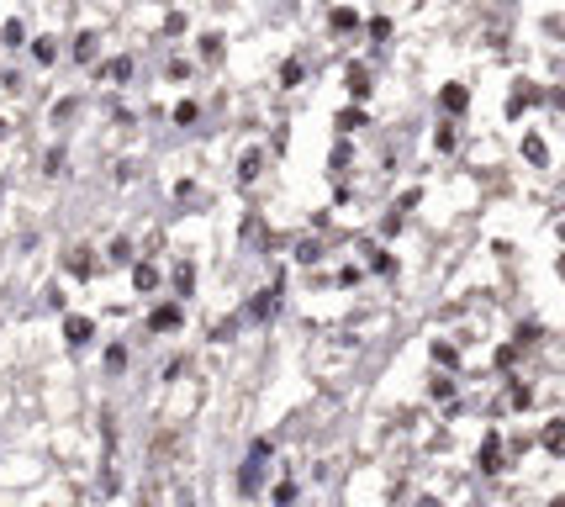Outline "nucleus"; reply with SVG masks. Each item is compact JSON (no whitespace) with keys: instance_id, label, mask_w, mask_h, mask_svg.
<instances>
[{"instance_id":"2eb2a0df","label":"nucleus","mask_w":565,"mask_h":507,"mask_svg":"<svg viewBox=\"0 0 565 507\" xmlns=\"http://www.w3.org/2000/svg\"><path fill=\"white\" fill-rule=\"evenodd\" d=\"M523 154H529V164H544L550 148H544V138H523Z\"/></svg>"},{"instance_id":"1a4fd4ad","label":"nucleus","mask_w":565,"mask_h":507,"mask_svg":"<svg viewBox=\"0 0 565 507\" xmlns=\"http://www.w3.org/2000/svg\"><path fill=\"white\" fill-rule=\"evenodd\" d=\"M133 286H138V291H154V286H159V270H154V265H133Z\"/></svg>"},{"instance_id":"f03ea898","label":"nucleus","mask_w":565,"mask_h":507,"mask_svg":"<svg viewBox=\"0 0 565 507\" xmlns=\"http://www.w3.org/2000/svg\"><path fill=\"white\" fill-rule=\"evenodd\" d=\"M180 307L169 302V307H154V312H148V333H169V328H180Z\"/></svg>"},{"instance_id":"a878e982","label":"nucleus","mask_w":565,"mask_h":507,"mask_svg":"<svg viewBox=\"0 0 565 507\" xmlns=\"http://www.w3.org/2000/svg\"><path fill=\"white\" fill-rule=\"evenodd\" d=\"M433 360H439V365H455L460 354H455V344H433Z\"/></svg>"},{"instance_id":"4468645a","label":"nucleus","mask_w":565,"mask_h":507,"mask_svg":"<svg viewBox=\"0 0 565 507\" xmlns=\"http://www.w3.org/2000/svg\"><path fill=\"white\" fill-rule=\"evenodd\" d=\"M69 270H74V275H90V270H96V259H90V249H74V254H69Z\"/></svg>"},{"instance_id":"f8f14e48","label":"nucleus","mask_w":565,"mask_h":507,"mask_svg":"<svg viewBox=\"0 0 565 507\" xmlns=\"http://www.w3.org/2000/svg\"><path fill=\"white\" fill-rule=\"evenodd\" d=\"M296 259H301V265H317V259H323V243H317V238L296 243Z\"/></svg>"},{"instance_id":"9b49d317","label":"nucleus","mask_w":565,"mask_h":507,"mask_svg":"<svg viewBox=\"0 0 565 507\" xmlns=\"http://www.w3.org/2000/svg\"><path fill=\"white\" fill-rule=\"evenodd\" d=\"M465 84H444V111H465Z\"/></svg>"},{"instance_id":"4be33fe9","label":"nucleus","mask_w":565,"mask_h":507,"mask_svg":"<svg viewBox=\"0 0 565 507\" xmlns=\"http://www.w3.org/2000/svg\"><path fill=\"white\" fill-rule=\"evenodd\" d=\"M127 259H133V243L117 238V243H111V265H127Z\"/></svg>"},{"instance_id":"f3484780","label":"nucleus","mask_w":565,"mask_h":507,"mask_svg":"<svg viewBox=\"0 0 565 507\" xmlns=\"http://www.w3.org/2000/svg\"><path fill=\"white\" fill-rule=\"evenodd\" d=\"M259 169H265V154H243V169H238L243 180H259Z\"/></svg>"},{"instance_id":"39448f33","label":"nucleus","mask_w":565,"mask_h":507,"mask_svg":"<svg viewBox=\"0 0 565 507\" xmlns=\"http://www.w3.org/2000/svg\"><path fill=\"white\" fill-rule=\"evenodd\" d=\"M344 84H349V96H370V69H365V64H349V69H344Z\"/></svg>"},{"instance_id":"b1692460","label":"nucleus","mask_w":565,"mask_h":507,"mask_svg":"<svg viewBox=\"0 0 565 507\" xmlns=\"http://www.w3.org/2000/svg\"><path fill=\"white\" fill-rule=\"evenodd\" d=\"M507 402H513V407H529L534 391H529V386H507Z\"/></svg>"},{"instance_id":"bb28decb","label":"nucleus","mask_w":565,"mask_h":507,"mask_svg":"<svg viewBox=\"0 0 565 507\" xmlns=\"http://www.w3.org/2000/svg\"><path fill=\"white\" fill-rule=\"evenodd\" d=\"M365 254H370V265H375V270H391V254H386V249H375V243H370Z\"/></svg>"},{"instance_id":"6ab92c4d","label":"nucleus","mask_w":565,"mask_h":507,"mask_svg":"<svg viewBox=\"0 0 565 507\" xmlns=\"http://www.w3.org/2000/svg\"><path fill=\"white\" fill-rule=\"evenodd\" d=\"M0 37H6V48H22V43H27V27H22V22H6V32H0Z\"/></svg>"},{"instance_id":"dca6fc26","label":"nucleus","mask_w":565,"mask_h":507,"mask_svg":"<svg viewBox=\"0 0 565 507\" xmlns=\"http://www.w3.org/2000/svg\"><path fill=\"white\" fill-rule=\"evenodd\" d=\"M544 449H550V455H560V449H565V428H560V422L544 428Z\"/></svg>"},{"instance_id":"9d476101","label":"nucleus","mask_w":565,"mask_h":507,"mask_svg":"<svg viewBox=\"0 0 565 507\" xmlns=\"http://www.w3.org/2000/svg\"><path fill=\"white\" fill-rule=\"evenodd\" d=\"M101 74H106V80H127V74H133V59H111V64H101Z\"/></svg>"},{"instance_id":"ddd939ff","label":"nucleus","mask_w":565,"mask_h":507,"mask_svg":"<svg viewBox=\"0 0 565 507\" xmlns=\"http://www.w3.org/2000/svg\"><path fill=\"white\" fill-rule=\"evenodd\" d=\"M539 101V90L534 84H523V90H513V101H507V111H523V106H534Z\"/></svg>"},{"instance_id":"0eeeda50","label":"nucleus","mask_w":565,"mask_h":507,"mask_svg":"<svg viewBox=\"0 0 565 507\" xmlns=\"http://www.w3.org/2000/svg\"><path fill=\"white\" fill-rule=\"evenodd\" d=\"M74 59H80V64L96 59V32H80V37H74Z\"/></svg>"},{"instance_id":"423d86ee","label":"nucleus","mask_w":565,"mask_h":507,"mask_svg":"<svg viewBox=\"0 0 565 507\" xmlns=\"http://www.w3.org/2000/svg\"><path fill=\"white\" fill-rule=\"evenodd\" d=\"M270 312H275V291H259V296L249 302V323H265Z\"/></svg>"},{"instance_id":"5701e85b","label":"nucleus","mask_w":565,"mask_h":507,"mask_svg":"<svg viewBox=\"0 0 565 507\" xmlns=\"http://www.w3.org/2000/svg\"><path fill=\"white\" fill-rule=\"evenodd\" d=\"M433 148H439V154H449V148H455V127H439V133H433Z\"/></svg>"},{"instance_id":"cd10ccee","label":"nucleus","mask_w":565,"mask_h":507,"mask_svg":"<svg viewBox=\"0 0 565 507\" xmlns=\"http://www.w3.org/2000/svg\"><path fill=\"white\" fill-rule=\"evenodd\" d=\"M280 80H286V84H301V64H296V59H291V64H286V69H280Z\"/></svg>"},{"instance_id":"f257e3e1","label":"nucleus","mask_w":565,"mask_h":507,"mask_svg":"<svg viewBox=\"0 0 565 507\" xmlns=\"http://www.w3.org/2000/svg\"><path fill=\"white\" fill-rule=\"evenodd\" d=\"M275 455L270 449V439H254V449H249V460H243V471H238V486H243V497H254L259 486H265V460Z\"/></svg>"},{"instance_id":"7ed1b4c3","label":"nucleus","mask_w":565,"mask_h":507,"mask_svg":"<svg viewBox=\"0 0 565 507\" xmlns=\"http://www.w3.org/2000/svg\"><path fill=\"white\" fill-rule=\"evenodd\" d=\"M481 471L486 476L507 471V465H502V439H497V434H486V444H481Z\"/></svg>"},{"instance_id":"20e7f679","label":"nucleus","mask_w":565,"mask_h":507,"mask_svg":"<svg viewBox=\"0 0 565 507\" xmlns=\"http://www.w3.org/2000/svg\"><path fill=\"white\" fill-rule=\"evenodd\" d=\"M64 338L80 349V344H90V338H96V323H90V317H69V323H64Z\"/></svg>"},{"instance_id":"412c9836","label":"nucleus","mask_w":565,"mask_h":507,"mask_svg":"<svg viewBox=\"0 0 565 507\" xmlns=\"http://www.w3.org/2000/svg\"><path fill=\"white\" fill-rule=\"evenodd\" d=\"M349 27H360V16H354V11H344V6H338V11H333V32H349Z\"/></svg>"},{"instance_id":"aec40b11","label":"nucleus","mask_w":565,"mask_h":507,"mask_svg":"<svg viewBox=\"0 0 565 507\" xmlns=\"http://www.w3.org/2000/svg\"><path fill=\"white\" fill-rule=\"evenodd\" d=\"M196 117H201V106H196V101H180V106H175V122H180V127H191Z\"/></svg>"},{"instance_id":"a211bd4d","label":"nucleus","mask_w":565,"mask_h":507,"mask_svg":"<svg viewBox=\"0 0 565 507\" xmlns=\"http://www.w3.org/2000/svg\"><path fill=\"white\" fill-rule=\"evenodd\" d=\"M32 53H37V64H53V59H59V48H53V37H37V43H32Z\"/></svg>"},{"instance_id":"393cba45","label":"nucleus","mask_w":565,"mask_h":507,"mask_svg":"<svg viewBox=\"0 0 565 507\" xmlns=\"http://www.w3.org/2000/svg\"><path fill=\"white\" fill-rule=\"evenodd\" d=\"M175 286H180V296H185V291L196 286V270H191V265H180V270H175Z\"/></svg>"},{"instance_id":"6e6552de","label":"nucleus","mask_w":565,"mask_h":507,"mask_svg":"<svg viewBox=\"0 0 565 507\" xmlns=\"http://www.w3.org/2000/svg\"><path fill=\"white\" fill-rule=\"evenodd\" d=\"M360 127H365V111H360V106L338 111V133H360Z\"/></svg>"}]
</instances>
